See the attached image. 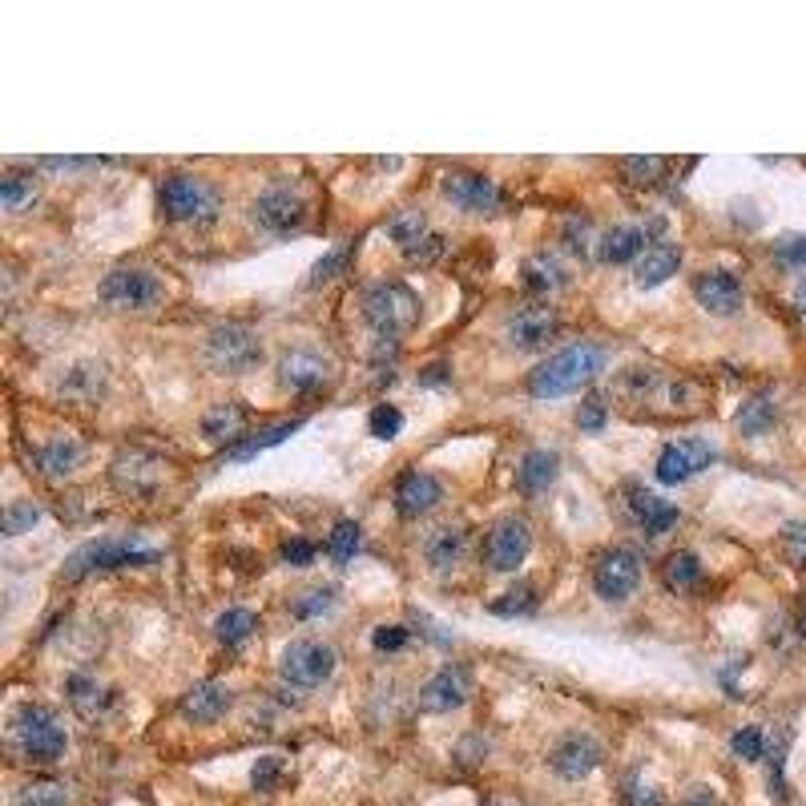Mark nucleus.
I'll return each mask as SVG.
<instances>
[{
    "instance_id": "f704fd0d",
    "label": "nucleus",
    "mask_w": 806,
    "mask_h": 806,
    "mask_svg": "<svg viewBox=\"0 0 806 806\" xmlns=\"http://www.w3.org/2000/svg\"><path fill=\"white\" fill-rule=\"evenodd\" d=\"M360 548H363V529L355 521H339L336 529H331V536H327V553H331L339 565H348Z\"/></svg>"
},
{
    "instance_id": "79ce46f5",
    "label": "nucleus",
    "mask_w": 806,
    "mask_h": 806,
    "mask_svg": "<svg viewBox=\"0 0 806 806\" xmlns=\"http://www.w3.org/2000/svg\"><path fill=\"white\" fill-rule=\"evenodd\" d=\"M33 194H37V186H33L25 174H4V182H0V202H4V211H25L29 202H33Z\"/></svg>"
},
{
    "instance_id": "c85d7f7f",
    "label": "nucleus",
    "mask_w": 806,
    "mask_h": 806,
    "mask_svg": "<svg viewBox=\"0 0 806 806\" xmlns=\"http://www.w3.org/2000/svg\"><path fill=\"white\" fill-rule=\"evenodd\" d=\"M295 432H298V420H286V423H279V428L250 432V435H242L238 444L226 447V459H235V464H238V459H254L259 452H266V447H274V444H283V440H291Z\"/></svg>"
},
{
    "instance_id": "412c9836",
    "label": "nucleus",
    "mask_w": 806,
    "mask_h": 806,
    "mask_svg": "<svg viewBox=\"0 0 806 806\" xmlns=\"http://www.w3.org/2000/svg\"><path fill=\"white\" fill-rule=\"evenodd\" d=\"M444 500V484L423 472H408L396 480V512L399 516H423Z\"/></svg>"
},
{
    "instance_id": "c756f323",
    "label": "nucleus",
    "mask_w": 806,
    "mask_h": 806,
    "mask_svg": "<svg viewBox=\"0 0 806 806\" xmlns=\"http://www.w3.org/2000/svg\"><path fill=\"white\" fill-rule=\"evenodd\" d=\"M254 629H259V613L247 605L226 609V613H218V621H214V637L223 645H230V649H238Z\"/></svg>"
},
{
    "instance_id": "20e7f679",
    "label": "nucleus",
    "mask_w": 806,
    "mask_h": 806,
    "mask_svg": "<svg viewBox=\"0 0 806 806\" xmlns=\"http://www.w3.org/2000/svg\"><path fill=\"white\" fill-rule=\"evenodd\" d=\"M202 363L218 375L254 372L262 363V343L242 322H218L211 336L202 339Z\"/></svg>"
},
{
    "instance_id": "8fccbe9b",
    "label": "nucleus",
    "mask_w": 806,
    "mask_h": 806,
    "mask_svg": "<svg viewBox=\"0 0 806 806\" xmlns=\"http://www.w3.org/2000/svg\"><path fill=\"white\" fill-rule=\"evenodd\" d=\"M283 560L286 565H310V560H315V545H310L307 536H286Z\"/></svg>"
},
{
    "instance_id": "a211bd4d",
    "label": "nucleus",
    "mask_w": 806,
    "mask_h": 806,
    "mask_svg": "<svg viewBox=\"0 0 806 806\" xmlns=\"http://www.w3.org/2000/svg\"><path fill=\"white\" fill-rule=\"evenodd\" d=\"M553 336H557V310L545 303H529L509 319V339L521 351H541Z\"/></svg>"
},
{
    "instance_id": "4c0bfd02",
    "label": "nucleus",
    "mask_w": 806,
    "mask_h": 806,
    "mask_svg": "<svg viewBox=\"0 0 806 806\" xmlns=\"http://www.w3.org/2000/svg\"><path fill=\"white\" fill-rule=\"evenodd\" d=\"M367 432H372L375 440H396V435L404 432V411H399L396 404H375V408L367 411Z\"/></svg>"
},
{
    "instance_id": "9b49d317",
    "label": "nucleus",
    "mask_w": 806,
    "mask_h": 806,
    "mask_svg": "<svg viewBox=\"0 0 806 806\" xmlns=\"http://www.w3.org/2000/svg\"><path fill=\"white\" fill-rule=\"evenodd\" d=\"M254 223L266 235H295L307 223V198L291 186H271L254 198Z\"/></svg>"
},
{
    "instance_id": "3c124183",
    "label": "nucleus",
    "mask_w": 806,
    "mask_h": 806,
    "mask_svg": "<svg viewBox=\"0 0 806 806\" xmlns=\"http://www.w3.org/2000/svg\"><path fill=\"white\" fill-rule=\"evenodd\" d=\"M629 806H666V794L654 786H642V779L629 782Z\"/></svg>"
},
{
    "instance_id": "dca6fc26",
    "label": "nucleus",
    "mask_w": 806,
    "mask_h": 806,
    "mask_svg": "<svg viewBox=\"0 0 806 806\" xmlns=\"http://www.w3.org/2000/svg\"><path fill=\"white\" fill-rule=\"evenodd\" d=\"M714 464V447L706 440H678V444H666L658 456V484H682L690 472H702Z\"/></svg>"
},
{
    "instance_id": "a878e982",
    "label": "nucleus",
    "mask_w": 806,
    "mask_h": 806,
    "mask_svg": "<svg viewBox=\"0 0 806 806\" xmlns=\"http://www.w3.org/2000/svg\"><path fill=\"white\" fill-rule=\"evenodd\" d=\"M242 428H247V408H238V404H218L202 416V435L214 440V444H238Z\"/></svg>"
},
{
    "instance_id": "9d476101",
    "label": "nucleus",
    "mask_w": 806,
    "mask_h": 806,
    "mask_svg": "<svg viewBox=\"0 0 806 806\" xmlns=\"http://www.w3.org/2000/svg\"><path fill=\"white\" fill-rule=\"evenodd\" d=\"M440 194L464 214H497L500 202H504L497 182L484 178L480 170H452V174H444Z\"/></svg>"
},
{
    "instance_id": "37998d69",
    "label": "nucleus",
    "mask_w": 806,
    "mask_h": 806,
    "mask_svg": "<svg viewBox=\"0 0 806 806\" xmlns=\"http://www.w3.org/2000/svg\"><path fill=\"white\" fill-rule=\"evenodd\" d=\"M782 553L794 569H806V521L782 524Z\"/></svg>"
},
{
    "instance_id": "2eb2a0df",
    "label": "nucleus",
    "mask_w": 806,
    "mask_h": 806,
    "mask_svg": "<svg viewBox=\"0 0 806 806\" xmlns=\"http://www.w3.org/2000/svg\"><path fill=\"white\" fill-rule=\"evenodd\" d=\"M694 298H697V307H706L709 315H718V319L738 315L746 303L742 279L730 271H702L694 279Z\"/></svg>"
},
{
    "instance_id": "aec40b11",
    "label": "nucleus",
    "mask_w": 806,
    "mask_h": 806,
    "mask_svg": "<svg viewBox=\"0 0 806 806\" xmlns=\"http://www.w3.org/2000/svg\"><path fill=\"white\" fill-rule=\"evenodd\" d=\"M322 379H327V363H322L319 351L295 348L279 360V384L298 391V396H307V391L322 387Z\"/></svg>"
},
{
    "instance_id": "de8ad7c7",
    "label": "nucleus",
    "mask_w": 806,
    "mask_h": 806,
    "mask_svg": "<svg viewBox=\"0 0 806 806\" xmlns=\"http://www.w3.org/2000/svg\"><path fill=\"white\" fill-rule=\"evenodd\" d=\"M348 254H351L348 247H343V250H331V254H322V262L315 266V271H310V286H322L327 279H336V274L348 266Z\"/></svg>"
},
{
    "instance_id": "f03ea898",
    "label": "nucleus",
    "mask_w": 806,
    "mask_h": 806,
    "mask_svg": "<svg viewBox=\"0 0 806 806\" xmlns=\"http://www.w3.org/2000/svg\"><path fill=\"white\" fill-rule=\"evenodd\" d=\"M420 315H423V303L408 283L384 279V283H375L363 291V319H367V327H372L379 339H387V343L411 336L416 322H420Z\"/></svg>"
},
{
    "instance_id": "f3484780",
    "label": "nucleus",
    "mask_w": 806,
    "mask_h": 806,
    "mask_svg": "<svg viewBox=\"0 0 806 806\" xmlns=\"http://www.w3.org/2000/svg\"><path fill=\"white\" fill-rule=\"evenodd\" d=\"M658 238L649 235L645 226H633V223H617L609 226L605 235L597 238V259L609 262V266H625V262H637L645 250L654 247Z\"/></svg>"
},
{
    "instance_id": "58836bf2",
    "label": "nucleus",
    "mask_w": 806,
    "mask_h": 806,
    "mask_svg": "<svg viewBox=\"0 0 806 806\" xmlns=\"http://www.w3.org/2000/svg\"><path fill=\"white\" fill-rule=\"evenodd\" d=\"M37 524H41L37 504H33V500H16V504H9V509H4V524H0V529H4V536H9V541H13V536H25L29 529H37Z\"/></svg>"
},
{
    "instance_id": "ddd939ff",
    "label": "nucleus",
    "mask_w": 806,
    "mask_h": 806,
    "mask_svg": "<svg viewBox=\"0 0 806 806\" xmlns=\"http://www.w3.org/2000/svg\"><path fill=\"white\" fill-rule=\"evenodd\" d=\"M533 548V533L521 521H500L484 541V565L492 572H516Z\"/></svg>"
},
{
    "instance_id": "6e6d98bb",
    "label": "nucleus",
    "mask_w": 806,
    "mask_h": 806,
    "mask_svg": "<svg viewBox=\"0 0 806 806\" xmlns=\"http://www.w3.org/2000/svg\"><path fill=\"white\" fill-rule=\"evenodd\" d=\"M690 806H694V803H690Z\"/></svg>"
},
{
    "instance_id": "09e8293b",
    "label": "nucleus",
    "mask_w": 806,
    "mask_h": 806,
    "mask_svg": "<svg viewBox=\"0 0 806 806\" xmlns=\"http://www.w3.org/2000/svg\"><path fill=\"white\" fill-rule=\"evenodd\" d=\"M408 642H411V633L404 629V625H379V629L372 633V645L375 649H384V654H396V649H404Z\"/></svg>"
},
{
    "instance_id": "39448f33",
    "label": "nucleus",
    "mask_w": 806,
    "mask_h": 806,
    "mask_svg": "<svg viewBox=\"0 0 806 806\" xmlns=\"http://www.w3.org/2000/svg\"><path fill=\"white\" fill-rule=\"evenodd\" d=\"M161 553L158 548L134 545V541H89V545L73 548V557L61 565L65 581L89 577V572H113V569H134V565H154Z\"/></svg>"
},
{
    "instance_id": "72a5a7b5",
    "label": "nucleus",
    "mask_w": 806,
    "mask_h": 806,
    "mask_svg": "<svg viewBox=\"0 0 806 806\" xmlns=\"http://www.w3.org/2000/svg\"><path fill=\"white\" fill-rule=\"evenodd\" d=\"M384 230L396 238L404 250H416L423 238H428V223H423L420 211H399V214H391V218L384 223Z\"/></svg>"
},
{
    "instance_id": "473e14b6",
    "label": "nucleus",
    "mask_w": 806,
    "mask_h": 806,
    "mask_svg": "<svg viewBox=\"0 0 806 806\" xmlns=\"http://www.w3.org/2000/svg\"><path fill=\"white\" fill-rule=\"evenodd\" d=\"M339 601V589L336 584H310L303 593L291 601V613L298 621H310V617H322V613H331V605Z\"/></svg>"
},
{
    "instance_id": "cd10ccee",
    "label": "nucleus",
    "mask_w": 806,
    "mask_h": 806,
    "mask_svg": "<svg viewBox=\"0 0 806 806\" xmlns=\"http://www.w3.org/2000/svg\"><path fill=\"white\" fill-rule=\"evenodd\" d=\"M81 459H86V444H81V440H69V435H57V440H49V444L37 452V468L45 472V476H69Z\"/></svg>"
},
{
    "instance_id": "0eeeda50",
    "label": "nucleus",
    "mask_w": 806,
    "mask_h": 806,
    "mask_svg": "<svg viewBox=\"0 0 806 806\" xmlns=\"http://www.w3.org/2000/svg\"><path fill=\"white\" fill-rule=\"evenodd\" d=\"M98 298L113 310H146L161 298V279L146 266H113L98 283Z\"/></svg>"
},
{
    "instance_id": "ea45409f",
    "label": "nucleus",
    "mask_w": 806,
    "mask_h": 806,
    "mask_svg": "<svg viewBox=\"0 0 806 806\" xmlns=\"http://www.w3.org/2000/svg\"><path fill=\"white\" fill-rule=\"evenodd\" d=\"M13 803L16 806H65V786H61V782L37 779V782H29V786L16 794Z\"/></svg>"
},
{
    "instance_id": "1a4fd4ad",
    "label": "nucleus",
    "mask_w": 806,
    "mask_h": 806,
    "mask_svg": "<svg viewBox=\"0 0 806 806\" xmlns=\"http://www.w3.org/2000/svg\"><path fill=\"white\" fill-rule=\"evenodd\" d=\"M331 670H336V649L322 642H291L279 666V673L298 690H319L331 678Z\"/></svg>"
},
{
    "instance_id": "e433bc0d",
    "label": "nucleus",
    "mask_w": 806,
    "mask_h": 806,
    "mask_svg": "<svg viewBox=\"0 0 806 806\" xmlns=\"http://www.w3.org/2000/svg\"><path fill=\"white\" fill-rule=\"evenodd\" d=\"M605 423H609L605 396H601V391H589V396L581 399V408H577V432L597 435V432H605Z\"/></svg>"
},
{
    "instance_id": "393cba45",
    "label": "nucleus",
    "mask_w": 806,
    "mask_h": 806,
    "mask_svg": "<svg viewBox=\"0 0 806 806\" xmlns=\"http://www.w3.org/2000/svg\"><path fill=\"white\" fill-rule=\"evenodd\" d=\"M464 548H468V533L459 529V524H444V529H435L428 541H423V557L432 569H452L459 557H464Z\"/></svg>"
},
{
    "instance_id": "49530a36",
    "label": "nucleus",
    "mask_w": 806,
    "mask_h": 806,
    "mask_svg": "<svg viewBox=\"0 0 806 806\" xmlns=\"http://www.w3.org/2000/svg\"><path fill=\"white\" fill-rule=\"evenodd\" d=\"M621 174L629 182H654L666 174V158H625L621 161Z\"/></svg>"
},
{
    "instance_id": "423d86ee",
    "label": "nucleus",
    "mask_w": 806,
    "mask_h": 806,
    "mask_svg": "<svg viewBox=\"0 0 806 806\" xmlns=\"http://www.w3.org/2000/svg\"><path fill=\"white\" fill-rule=\"evenodd\" d=\"M13 742L16 750L25 758H33V762H53V758L65 754V746H69V738H65V726L57 722V714L45 706H25L21 714L13 718Z\"/></svg>"
},
{
    "instance_id": "6e6552de",
    "label": "nucleus",
    "mask_w": 806,
    "mask_h": 806,
    "mask_svg": "<svg viewBox=\"0 0 806 806\" xmlns=\"http://www.w3.org/2000/svg\"><path fill=\"white\" fill-rule=\"evenodd\" d=\"M642 584V553L633 545H613L593 565V589L601 601H625Z\"/></svg>"
},
{
    "instance_id": "7c9ffc66",
    "label": "nucleus",
    "mask_w": 806,
    "mask_h": 806,
    "mask_svg": "<svg viewBox=\"0 0 806 806\" xmlns=\"http://www.w3.org/2000/svg\"><path fill=\"white\" fill-rule=\"evenodd\" d=\"M734 428H738V435H746V440L767 435L770 428H774V404H770V396H750V399H746L742 408L734 411Z\"/></svg>"
},
{
    "instance_id": "bb28decb",
    "label": "nucleus",
    "mask_w": 806,
    "mask_h": 806,
    "mask_svg": "<svg viewBox=\"0 0 806 806\" xmlns=\"http://www.w3.org/2000/svg\"><path fill=\"white\" fill-rule=\"evenodd\" d=\"M521 279L533 295H548V291H557V286L569 283V271H565V262L553 259V254H529V259L521 262Z\"/></svg>"
},
{
    "instance_id": "c03bdc74",
    "label": "nucleus",
    "mask_w": 806,
    "mask_h": 806,
    "mask_svg": "<svg viewBox=\"0 0 806 806\" xmlns=\"http://www.w3.org/2000/svg\"><path fill=\"white\" fill-rule=\"evenodd\" d=\"M734 754L746 758V762H758V758L767 754V734L758 730V726H742V730L734 734Z\"/></svg>"
},
{
    "instance_id": "7ed1b4c3",
    "label": "nucleus",
    "mask_w": 806,
    "mask_h": 806,
    "mask_svg": "<svg viewBox=\"0 0 806 806\" xmlns=\"http://www.w3.org/2000/svg\"><path fill=\"white\" fill-rule=\"evenodd\" d=\"M161 218L174 226H211L223 214V194L194 174H170L158 186Z\"/></svg>"
},
{
    "instance_id": "5701e85b",
    "label": "nucleus",
    "mask_w": 806,
    "mask_h": 806,
    "mask_svg": "<svg viewBox=\"0 0 806 806\" xmlns=\"http://www.w3.org/2000/svg\"><path fill=\"white\" fill-rule=\"evenodd\" d=\"M557 472H560L557 452H548V447L524 452V459L516 464V488H521V497H545L548 488L557 484Z\"/></svg>"
},
{
    "instance_id": "5fc2aeb1",
    "label": "nucleus",
    "mask_w": 806,
    "mask_h": 806,
    "mask_svg": "<svg viewBox=\"0 0 806 806\" xmlns=\"http://www.w3.org/2000/svg\"><path fill=\"white\" fill-rule=\"evenodd\" d=\"M794 303H798V310L806 315V279L798 283V291H794Z\"/></svg>"
},
{
    "instance_id": "b1692460",
    "label": "nucleus",
    "mask_w": 806,
    "mask_h": 806,
    "mask_svg": "<svg viewBox=\"0 0 806 806\" xmlns=\"http://www.w3.org/2000/svg\"><path fill=\"white\" fill-rule=\"evenodd\" d=\"M678 271H682V250L673 247V242H654L642 259L633 262V279H637V286H645V291L670 283Z\"/></svg>"
},
{
    "instance_id": "f257e3e1",
    "label": "nucleus",
    "mask_w": 806,
    "mask_h": 806,
    "mask_svg": "<svg viewBox=\"0 0 806 806\" xmlns=\"http://www.w3.org/2000/svg\"><path fill=\"white\" fill-rule=\"evenodd\" d=\"M609 363V351L601 343H589V339H577V343H565L560 351L545 355V360L536 363L529 379H524V391L533 399H560V396H572V391H581L589 379L605 372Z\"/></svg>"
},
{
    "instance_id": "f8f14e48",
    "label": "nucleus",
    "mask_w": 806,
    "mask_h": 806,
    "mask_svg": "<svg viewBox=\"0 0 806 806\" xmlns=\"http://www.w3.org/2000/svg\"><path fill=\"white\" fill-rule=\"evenodd\" d=\"M605 762V746L597 742V738H589V734H569V738H560L553 750H548V767H553V774L557 779H589L597 767Z\"/></svg>"
},
{
    "instance_id": "4be33fe9",
    "label": "nucleus",
    "mask_w": 806,
    "mask_h": 806,
    "mask_svg": "<svg viewBox=\"0 0 806 806\" xmlns=\"http://www.w3.org/2000/svg\"><path fill=\"white\" fill-rule=\"evenodd\" d=\"M230 709V690H226L218 678H206L182 697V718L194 722V726H211Z\"/></svg>"
},
{
    "instance_id": "4468645a",
    "label": "nucleus",
    "mask_w": 806,
    "mask_h": 806,
    "mask_svg": "<svg viewBox=\"0 0 806 806\" xmlns=\"http://www.w3.org/2000/svg\"><path fill=\"white\" fill-rule=\"evenodd\" d=\"M468 690H472V678L464 666H444V670H435L420 690V709L423 714H452L468 702Z\"/></svg>"
},
{
    "instance_id": "6ab92c4d",
    "label": "nucleus",
    "mask_w": 806,
    "mask_h": 806,
    "mask_svg": "<svg viewBox=\"0 0 806 806\" xmlns=\"http://www.w3.org/2000/svg\"><path fill=\"white\" fill-rule=\"evenodd\" d=\"M625 500H629V516L642 524L645 536H661L678 524V504L661 500L658 492H649L642 484H629V488H625Z\"/></svg>"
},
{
    "instance_id": "2f4dec72",
    "label": "nucleus",
    "mask_w": 806,
    "mask_h": 806,
    "mask_svg": "<svg viewBox=\"0 0 806 806\" xmlns=\"http://www.w3.org/2000/svg\"><path fill=\"white\" fill-rule=\"evenodd\" d=\"M666 581L678 593H690L697 581H702V560H697L694 548H678L670 560H666Z\"/></svg>"
},
{
    "instance_id": "603ef678",
    "label": "nucleus",
    "mask_w": 806,
    "mask_h": 806,
    "mask_svg": "<svg viewBox=\"0 0 806 806\" xmlns=\"http://www.w3.org/2000/svg\"><path fill=\"white\" fill-rule=\"evenodd\" d=\"M440 250H444V242H440V238H432V235H428V238H423V242H420V247H416V250H408V254H411V262H432L435 254H440Z\"/></svg>"
},
{
    "instance_id": "a18cd8bd",
    "label": "nucleus",
    "mask_w": 806,
    "mask_h": 806,
    "mask_svg": "<svg viewBox=\"0 0 806 806\" xmlns=\"http://www.w3.org/2000/svg\"><path fill=\"white\" fill-rule=\"evenodd\" d=\"M69 697H73V706H81L86 714H93V709H101L105 702H110V694L98 690L89 678H73V682H69Z\"/></svg>"
},
{
    "instance_id": "a19ab883",
    "label": "nucleus",
    "mask_w": 806,
    "mask_h": 806,
    "mask_svg": "<svg viewBox=\"0 0 806 806\" xmlns=\"http://www.w3.org/2000/svg\"><path fill=\"white\" fill-rule=\"evenodd\" d=\"M770 259L779 271H794V266H806V235H786L770 247Z\"/></svg>"
},
{
    "instance_id": "864d4df0",
    "label": "nucleus",
    "mask_w": 806,
    "mask_h": 806,
    "mask_svg": "<svg viewBox=\"0 0 806 806\" xmlns=\"http://www.w3.org/2000/svg\"><path fill=\"white\" fill-rule=\"evenodd\" d=\"M271 779H279V762L274 758H262L254 767V786H271Z\"/></svg>"
},
{
    "instance_id": "c9c22d12",
    "label": "nucleus",
    "mask_w": 806,
    "mask_h": 806,
    "mask_svg": "<svg viewBox=\"0 0 806 806\" xmlns=\"http://www.w3.org/2000/svg\"><path fill=\"white\" fill-rule=\"evenodd\" d=\"M533 609H536L533 584H512L509 593L492 601V613H497V617H529Z\"/></svg>"
}]
</instances>
